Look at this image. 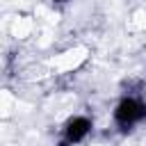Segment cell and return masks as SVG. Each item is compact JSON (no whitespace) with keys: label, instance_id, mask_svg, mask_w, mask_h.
I'll use <instances>...</instances> for the list:
<instances>
[{"label":"cell","instance_id":"obj_1","mask_svg":"<svg viewBox=\"0 0 146 146\" xmlns=\"http://www.w3.org/2000/svg\"><path fill=\"white\" fill-rule=\"evenodd\" d=\"M87 57H89V50H87L84 46H73V48H68V50L55 55L48 64H50L57 73H68V71L80 68V66L87 62Z\"/></svg>","mask_w":146,"mask_h":146},{"label":"cell","instance_id":"obj_2","mask_svg":"<svg viewBox=\"0 0 146 146\" xmlns=\"http://www.w3.org/2000/svg\"><path fill=\"white\" fill-rule=\"evenodd\" d=\"M32 30H34V21H32V16H16L14 18V23H11V34L16 36V39H27L30 34H32Z\"/></svg>","mask_w":146,"mask_h":146},{"label":"cell","instance_id":"obj_3","mask_svg":"<svg viewBox=\"0 0 146 146\" xmlns=\"http://www.w3.org/2000/svg\"><path fill=\"white\" fill-rule=\"evenodd\" d=\"M132 23H135L137 27H146V11H144V9H137V11L132 14Z\"/></svg>","mask_w":146,"mask_h":146}]
</instances>
